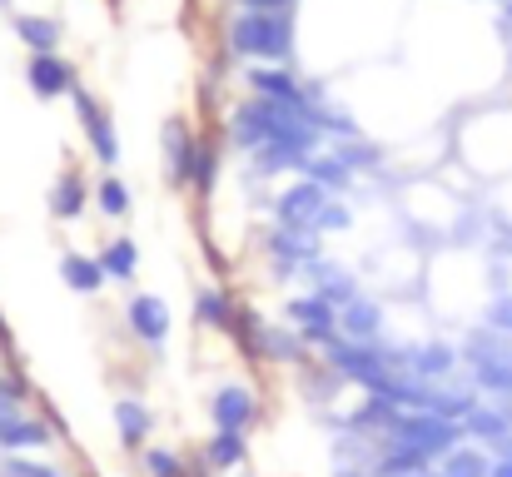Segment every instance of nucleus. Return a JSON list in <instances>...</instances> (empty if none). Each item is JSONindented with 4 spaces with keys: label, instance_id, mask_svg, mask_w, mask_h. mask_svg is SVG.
<instances>
[{
    "label": "nucleus",
    "instance_id": "nucleus-39",
    "mask_svg": "<svg viewBox=\"0 0 512 477\" xmlns=\"http://www.w3.org/2000/svg\"><path fill=\"white\" fill-rule=\"evenodd\" d=\"M488 477H512V453H503V458H493V473Z\"/></svg>",
    "mask_w": 512,
    "mask_h": 477
},
{
    "label": "nucleus",
    "instance_id": "nucleus-22",
    "mask_svg": "<svg viewBox=\"0 0 512 477\" xmlns=\"http://www.w3.org/2000/svg\"><path fill=\"white\" fill-rule=\"evenodd\" d=\"M60 279H65V289H75V294H100L110 279H105V269H100V259H90V254H60Z\"/></svg>",
    "mask_w": 512,
    "mask_h": 477
},
{
    "label": "nucleus",
    "instance_id": "nucleus-2",
    "mask_svg": "<svg viewBox=\"0 0 512 477\" xmlns=\"http://www.w3.org/2000/svg\"><path fill=\"white\" fill-rule=\"evenodd\" d=\"M224 50L249 65H294V10H239L224 25Z\"/></svg>",
    "mask_w": 512,
    "mask_h": 477
},
{
    "label": "nucleus",
    "instance_id": "nucleus-34",
    "mask_svg": "<svg viewBox=\"0 0 512 477\" xmlns=\"http://www.w3.org/2000/svg\"><path fill=\"white\" fill-rule=\"evenodd\" d=\"M483 323L493 328V333H508L512 338V294L503 289V294H493V304L483 309Z\"/></svg>",
    "mask_w": 512,
    "mask_h": 477
},
{
    "label": "nucleus",
    "instance_id": "nucleus-32",
    "mask_svg": "<svg viewBox=\"0 0 512 477\" xmlns=\"http://www.w3.org/2000/svg\"><path fill=\"white\" fill-rule=\"evenodd\" d=\"M95 204H100V214H110V219H125L130 214V184L110 169L100 184H95Z\"/></svg>",
    "mask_w": 512,
    "mask_h": 477
},
{
    "label": "nucleus",
    "instance_id": "nucleus-9",
    "mask_svg": "<svg viewBox=\"0 0 512 477\" xmlns=\"http://www.w3.org/2000/svg\"><path fill=\"white\" fill-rule=\"evenodd\" d=\"M194 140H199V130H194L184 115H170V120H165V130H160L165 174H170L174 189H189V169H194Z\"/></svg>",
    "mask_w": 512,
    "mask_h": 477
},
{
    "label": "nucleus",
    "instance_id": "nucleus-16",
    "mask_svg": "<svg viewBox=\"0 0 512 477\" xmlns=\"http://www.w3.org/2000/svg\"><path fill=\"white\" fill-rule=\"evenodd\" d=\"M383 333V309L373 304V299H348L339 309V338H353V343H368V338H378Z\"/></svg>",
    "mask_w": 512,
    "mask_h": 477
},
{
    "label": "nucleus",
    "instance_id": "nucleus-38",
    "mask_svg": "<svg viewBox=\"0 0 512 477\" xmlns=\"http://www.w3.org/2000/svg\"><path fill=\"white\" fill-rule=\"evenodd\" d=\"M239 10H294V0H234Z\"/></svg>",
    "mask_w": 512,
    "mask_h": 477
},
{
    "label": "nucleus",
    "instance_id": "nucleus-40",
    "mask_svg": "<svg viewBox=\"0 0 512 477\" xmlns=\"http://www.w3.org/2000/svg\"><path fill=\"white\" fill-rule=\"evenodd\" d=\"M503 25H508V30H512V0H508V20H503Z\"/></svg>",
    "mask_w": 512,
    "mask_h": 477
},
{
    "label": "nucleus",
    "instance_id": "nucleus-4",
    "mask_svg": "<svg viewBox=\"0 0 512 477\" xmlns=\"http://www.w3.org/2000/svg\"><path fill=\"white\" fill-rule=\"evenodd\" d=\"M383 438H388V443H403V448H413V453H423L428 463H433V458L443 463L453 448H463V423L438 418V413H398Z\"/></svg>",
    "mask_w": 512,
    "mask_h": 477
},
{
    "label": "nucleus",
    "instance_id": "nucleus-26",
    "mask_svg": "<svg viewBox=\"0 0 512 477\" xmlns=\"http://www.w3.org/2000/svg\"><path fill=\"white\" fill-rule=\"evenodd\" d=\"M95 259H100L105 279H120V284H125V279H135V269H140V249H135V239H125V234H120V239H110Z\"/></svg>",
    "mask_w": 512,
    "mask_h": 477
},
{
    "label": "nucleus",
    "instance_id": "nucleus-25",
    "mask_svg": "<svg viewBox=\"0 0 512 477\" xmlns=\"http://www.w3.org/2000/svg\"><path fill=\"white\" fill-rule=\"evenodd\" d=\"M299 179H314V184H324V189H329L334 199H339L343 189L353 184V174H348V164H343V159L334 155V150H319V155H314V159H309V164H304V169H299Z\"/></svg>",
    "mask_w": 512,
    "mask_h": 477
},
{
    "label": "nucleus",
    "instance_id": "nucleus-3",
    "mask_svg": "<svg viewBox=\"0 0 512 477\" xmlns=\"http://www.w3.org/2000/svg\"><path fill=\"white\" fill-rule=\"evenodd\" d=\"M324 363L339 373L343 383H358V388H378L383 378L403 373V348L383 343V338H368V343H353V338H329L324 343Z\"/></svg>",
    "mask_w": 512,
    "mask_h": 477
},
{
    "label": "nucleus",
    "instance_id": "nucleus-33",
    "mask_svg": "<svg viewBox=\"0 0 512 477\" xmlns=\"http://www.w3.org/2000/svg\"><path fill=\"white\" fill-rule=\"evenodd\" d=\"M473 383H478V393L512 398V353L508 358H498V363H488V368H478V373H473Z\"/></svg>",
    "mask_w": 512,
    "mask_h": 477
},
{
    "label": "nucleus",
    "instance_id": "nucleus-21",
    "mask_svg": "<svg viewBox=\"0 0 512 477\" xmlns=\"http://www.w3.org/2000/svg\"><path fill=\"white\" fill-rule=\"evenodd\" d=\"M194 323L229 333V328H234V299H229L219 284H199V289H194Z\"/></svg>",
    "mask_w": 512,
    "mask_h": 477
},
{
    "label": "nucleus",
    "instance_id": "nucleus-27",
    "mask_svg": "<svg viewBox=\"0 0 512 477\" xmlns=\"http://www.w3.org/2000/svg\"><path fill=\"white\" fill-rule=\"evenodd\" d=\"M433 473L438 477H488L493 473V453H488V448H478V443H473V448H453Z\"/></svg>",
    "mask_w": 512,
    "mask_h": 477
},
{
    "label": "nucleus",
    "instance_id": "nucleus-18",
    "mask_svg": "<svg viewBox=\"0 0 512 477\" xmlns=\"http://www.w3.org/2000/svg\"><path fill=\"white\" fill-rule=\"evenodd\" d=\"M60 20L55 15H15V40L30 50V55H55L60 50Z\"/></svg>",
    "mask_w": 512,
    "mask_h": 477
},
{
    "label": "nucleus",
    "instance_id": "nucleus-28",
    "mask_svg": "<svg viewBox=\"0 0 512 477\" xmlns=\"http://www.w3.org/2000/svg\"><path fill=\"white\" fill-rule=\"evenodd\" d=\"M244 458H249L244 433H214V438H209V448H204V463H209L214 473H234Z\"/></svg>",
    "mask_w": 512,
    "mask_h": 477
},
{
    "label": "nucleus",
    "instance_id": "nucleus-30",
    "mask_svg": "<svg viewBox=\"0 0 512 477\" xmlns=\"http://www.w3.org/2000/svg\"><path fill=\"white\" fill-rule=\"evenodd\" d=\"M264 363H304V338L294 328H264Z\"/></svg>",
    "mask_w": 512,
    "mask_h": 477
},
{
    "label": "nucleus",
    "instance_id": "nucleus-7",
    "mask_svg": "<svg viewBox=\"0 0 512 477\" xmlns=\"http://www.w3.org/2000/svg\"><path fill=\"white\" fill-rule=\"evenodd\" d=\"M269 254H279V279L299 274V264L319 259V229H299V224H274L264 234Z\"/></svg>",
    "mask_w": 512,
    "mask_h": 477
},
{
    "label": "nucleus",
    "instance_id": "nucleus-29",
    "mask_svg": "<svg viewBox=\"0 0 512 477\" xmlns=\"http://www.w3.org/2000/svg\"><path fill=\"white\" fill-rule=\"evenodd\" d=\"M334 155L348 164V174H368V169H378L383 164V150L373 145V140H363V135H348V140H334L329 145Z\"/></svg>",
    "mask_w": 512,
    "mask_h": 477
},
{
    "label": "nucleus",
    "instance_id": "nucleus-20",
    "mask_svg": "<svg viewBox=\"0 0 512 477\" xmlns=\"http://www.w3.org/2000/svg\"><path fill=\"white\" fill-rule=\"evenodd\" d=\"M219 164H224L219 140H214V135H199V140H194V169H189V189H194L199 199L214 194V184H219Z\"/></svg>",
    "mask_w": 512,
    "mask_h": 477
},
{
    "label": "nucleus",
    "instance_id": "nucleus-31",
    "mask_svg": "<svg viewBox=\"0 0 512 477\" xmlns=\"http://www.w3.org/2000/svg\"><path fill=\"white\" fill-rule=\"evenodd\" d=\"M50 443V428L35 423V418H5L0 423V448H45Z\"/></svg>",
    "mask_w": 512,
    "mask_h": 477
},
{
    "label": "nucleus",
    "instance_id": "nucleus-24",
    "mask_svg": "<svg viewBox=\"0 0 512 477\" xmlns=\"http://www.w3.org/2000/svg\"><path fill=\"white\" fill-rule=\"evenodd\" d=\"M264 318L254 314L249 304H234V328H229V338H234V348L249 358V363H264Z\"/></svg>",
    "mask_w": 512,
    "mask_h": 477
},
{
    "label": "nucleus",
    "instance_id": "nucleus-8",
    "mask_svg": "<svg viewBox=\"0 0 512 477\" xmlns=\"http://www.w3.org/2000/svg\"><path fill=\"white\" fill-rule=\"evenodd\" d=\"M209 418H214V433H244L254 418H259V398L249 383H224L214 398H209Z\"/></svg>",
    "mask_w": 512,
    "mask_h": 477
},
{
    "label": "nucleus",
    "instance_id": "nucleus-6",
    "mask_svg": "<svg viewBox=\"0 0 512 477\" xmlns=\"http://www.w3.org/2000/svg\"><path fill=\"white\" fill-rule=\"evenodd\" d=\"M284 318H289V328L304 338V343H329V338H339V309L324 299V294H299V299H289L284 304Z\"/></svg>",
    "mask_w": 512,
    "mask_h": 477
},
{
    "label": "nucleus",
    "instance_id": "nucleus-23",
    "mask_svg": "<svg viewBox=\"0 0 512 477\" xmlns=\"http://www.w3.org/2000/svg\"><path fill=\"white\" fill-rule=\"evenodd\" d=\"M115 428H120V443L125 448H145V438L155 433V413L140 398H120L115 403Z\"/></svg>",
    "mask_w": 512,
    "mask_h": 477
},
{
    "label": "nucleus",
    "instance_id": "nucleus-19",
    "mask_svg": "<svg viewBox=\"0 0 512 477\" xmlns=\"http://www.w3.org/2000/svg\"><path fill=\"white\" fill-rule=\"evenodd\" d=\"M458 353H463V363L478 373V368H488V363L508 358V353H512V338H508V333H493V328L483 323V328H473V333L463 338V348H458Z\"/></svg>",
    "mask_w": 512,
    "mask_h": 477
},
{
    "label": "nucleus",
    "instance_id": "nucleus-15",
    "mask_svg": "<svg viewBox=\"0 0 512 477\" xmlns=\"http://www.w3.org/2000/svg\"><path fill=\"white\" fill-rule=\"evenodd\" d=\"M90 199H95V189L85 184V174H80V169H60V179H55V189H50V214L70 224V219L85 214Z\"/></svg>",
    "mask_w": 512,
    "mask_h": 477
},
{
    "label": "nucleus",
    "instance_id": "nucleus-14",
    "mask_svg": "<svg viewBox=\"0 0 512 477\" xmlns=\"http://www.w3.org/2000/svg\"><path fill=\"white\" fill-rule=\"evenodd\" d=\"M25 85H30L40 100H60V95H70V90L80 85V75H75V65L55 50V55H30V65H25Z\"/></svg>",
    "mask_w": 512,
    "mask_h": 477
},
{
    "label": "nucleus",
    "instance_id": "nucleus-12",
    "mask_svg": "<svg viewBox=\"0 0 512 477\" xmlns=\"http://www.w3.org/2000/svg\"><path fill=\"white\" fill-rule=\"evenodd\" d=\"M458 363H463V353H458L453 343H443V338L403 348V373H413V378H423V383H443V378H453Z\"/></svg>",
    "mask_w": 512,
    "mask_h": 477
},
{
    "label": "nucleus",
    "instance_id": "nucleus-36",
    "mask_svg": "<svg viewBox=\"0 0 512 477\" xmlns=\"http://www.w3.org/2000/svg\"><path fill=\"white\" fill-rule=\"evenodd\" d=\"M145 473L150 477H184V463L174 458L170 448H150V453H145Z\"/></svg>",
    "mask_w": 512,
    "mask_h": 477
},
{
    "label": "nucleus",
    "instance_id": "nucleus-5",
    "mask_svg": "<svg viewBox=\"0 0 512 477\" xmlns=\"http://www.w3.org/2000/svg\"><path fill=\"white\" fill-rule=\"evenodd\" d=\"M70 100H75V115H80V130H85V140H90V150L95 159L105 164V174L120 164V130H115V120H110V110L85 90V85H75L70 90Z\"/></svg>",
    "mask_w": 512,
    "mask_h": 477
},
{
    "label": "nucleus",
    "instance_id": "nucleus-1",
    "mask_svg": "<svg viewBox=\"0 0 512 477\" xmlns=\"http://www.w3.org/2000/svg\"><path fill=\"white\" fill-rule=\"evenodd\" d=\"M224 135L239 155H259L269 145H299L309 155L329 150V140L314 130V120L304 115V105H284V100H264V95H249L234 105V115L224 120Z\"/></svg>",
    "mask_w": 512,
    "mask_h": 477
},
{
    "label": "nucleus",
    "instance_id": "nucleus-41",
    "mask_svg": "<svg viewBox=\"0 0 512 477\" xmlns=\"http://www.w3.org/2000/svg\"><path fill=\"white\" fill-rule=\"evenodd\" d=\"M184 477H189V473H184Z\"/></svg>",
    "mask_w": 512,
    "mask_h": 477
},
{
    "label": "nucleus",
    "instance_id": "nucleus-11",
    "mask_svg": "<svg viewBox=\"0 0 512 477\" xmlns=\"http://www.w3.org/2000/svg\"><path fill=\"white\" fill-rule=\"evenodd\" d=\"M244 85H249V95H264V100L309 105V90H304V80L294 75V65H249V70H244Z\"/></svg>",
    "mask_w": 512,
    "mask_h": 477
},
{
    "label": "nucleus",
    "instance_id": "nucleus-17",
    "mask_svg": "<svg viewBox=\"0 0 512 477\" xmlns=\"http://www.w3.org/2000/svg\"><path fill=\"white\" fill-rule=\"evenodd\" d=\"M463 438H473V443H488V453H493L503 438H512L508 413H503L498 403H478V408L463 418Z\"/></svg>",
    "mask_w": 512,
    "mask_h": 477
},
{
    "label": "nucleus",
    "instance_id": "nucleus-35",
    "mask_svg": "<svg viewBox=\"0 0 512 477\" xmlns=\"http://www.w3.org/2000/svg\"><path fill=\"white\" fill-rule=\"evenodd\" d=\"M353 224V214H348V204L343 199H329L324 209H319V219H314V229L319 234H339V229H348Z\"/></svg>",
    "mask_w": 512,
    "mask_h": 477
},
{
    "label": "nucleus",
    "instance_id": "nucleus-10",
    "mask_svg": "<svg viewBox=\"0 0 512 477\" xmlns=\"http://www.w3.org/2000/svg\"><path fill=\"white\" fill-rule=\"evenodd\" d=\"M329 199H334V194H329L324 184L299 179V184H289V189L274 199V224H299V229H314V219H319V209H324Z\"/></svg>",
    "mask_w": 512,
    "mask_h": 477
},
{
    "label": "nucleus",
    "instance_id": "nucleus-37",
    "mask_svg": "<svg viewBox=\"0 0 512 477\" xmlns=\"http://www.w3.org/2000/svg\"><path fill=\"white\" fill-rule=\"evenodd\" d=\"M5 473L10 477H65V473H55V468H45V463H25V458H10Z\"/></svg>",
    "mask_w": 512,
    "mask_h": 477
},
{
    "label": "nucleus",
    "instance_id": "nucleus-13",
    "mask_svg": "<svg viewBox=\"0 0 512 477\" xmlns=\"http://www.w3.org/2000/svg\"><path fill=\"white\" fill-rule=\"evenodd\" d=\"M125 323H130V333H135L140 343H150V348H165V343H170V304H165L160 294H135V299L125 304Z\"/></svg>",
    "mask_w": 512,
    "mask_h": 477
}]
</instances>
